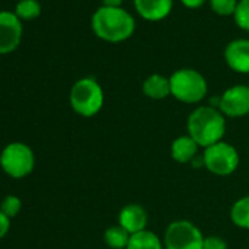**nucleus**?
<instances>
[{
    "mask_svg": "<svg viewBox=\"0 0 249 249\" xmlns=\"http://www.w3.org/2000/svg\"><path fill=\"white\" fill-rule=\"evenodd\" d=\"M198 148L199 145L189 135L179 137L172 142V159L178 163H189L196 157Z\"/></svg>",
    "mask_w": 249,
    "mask_h": 249,
    "instance_id": "nucleus-14",
    "label": "nucleus"
},
{
    "mask_svg": "<svg viewBox=\"0 0 249 249\" xmlns=\"http://www.w3.org/2000/svg\"><path fill=\"white\" fill-rule=\"evenodd\" d=\"M180 3L188 9H198L205 3V0H180Z\"/></svg>",
    "mask_w": 249,
    "mask_h": 249,
    "instance_id": "nucleus-24",
    "label": "nucleus"
},
{
    "mask_svg": "<svg viewBox=\"0 0 249 249\" xmlns=\"http://www.w3.org/2000/svg\"><path fill=\"white\" fill-rule=\"evenodd\" d=\"M239 0H210L211 11L220 17H230L234 15L236 6Z\"/></svg>",
    "mask_w": 249,
    "mask_h": 249,
    "instance_id": "nucleus-20",
    "label": "nucleus"
},
{
    "mask_svg": "<svg viewBox=\"0 0 249 249\" xmlns=\"http://www.w3.org/2000/svg\"><path fill=\"white\" fill-rule=\"evenodd\" d=\"M134 5L142 19L148 22H159L170 15L173 0H134Z\"/></svg>",
    "mask_w": 249,
    "mask_h": 249,
    "instance_id": "nucleus-12",
    "label": "nucleus"
},
{
    "mask_svg": "<svg viewBox=\"0 0 249 249\" xmlns=\"http://www.w3.org/2000/svg\"><path fill=\"white\" fill-rule=\"evenodd\" d=\"M22 24L15 12H0V54L12 53L21 43Z\"/></svg>",
    "mask_w": 249,
    "mask_h": 249,
    "instance_id": "nucleus-9",
    "label": "nucleus"
},
{
    "mask_svg": "<svg viewBox=\"0 0 249 249\" xmlns=\"http://www.w3.org/2000/svg\"><path fill=\"white\" fill-rule=\"evenodd\" d=\"M230 218L236 227L249 230V195L239 198L231 205Z\"/></svg>",
    "mask_w": 249,
    "mask_h": 249,
    "instance_id": "nucleus-17",
    "label": "nucleus"
},
{
    "mask_svg": "<svg viewBox=\"0 0 249 249\" xmlns=\"http://www.w3.org/2000/svg\"><path fill=\"white\" fill-rule=\"evenodd\" d=\"M147 223H148V214L142 205L128 204L119 213V224L129 234H135L142 230H147L145 229Z\"/></svg>",
    "mask_w": 249,
    "mask_h": 249,
    "instance_id": "nucleus-11",
    "label": "nucleus"
},
{
    "mask_svg": "<svg viewBox=\"0 0 249 249\" xmlns=\"http://www.w3.org/2000/svg\"><path fill=\"white\" fill-rule=\"evenodd\" d=\"M202 249H227V243L220 236H207L204 237Z\"/></svg>",
    "mask_w": 249,
    "mask_h": 249,
    "instance_id": "nucleus-22",
    "label": "nucleus"
},
{
    "mask_svg": "<svg viewBox=\"0 0 249 249\" xmlns=\"http://www.w3.org/2000/svg\"><path fill=\"white\" fill-rule=\"evenodd\" d=\"M202 161L210 173L215 176H229L239 166V154L233 145L220 141L205 148Z\"/></svg>",
    "mask_w": 249,
    "mask_h": 249,
    "instance_id": "nucleus-7",
    "label": "nucleus"
},
{
    "mask_svg": "<svg viewBox=\"0 0 249 249\" xmlns=\"http://www.w3.org/2000/svg\"><path fill=\"white\" fill-rule=\"evenodd\" d=\"M9 229H11V218L0 211V239L8 234Z\"/></svg>",
    "mask_w": 249,
    "mask_h": 249,
    "instance_id": "nucleus-23",
    "label": "nucleus"
},
{
    "mask_svg": "<svg viewBox=\"0 0 249 249\" xmlns=\"http://www.w3.org/2000/svg\"><path fill=\"white\" fill-rule=\"evenodd\" d=\"M22 204H21V199L15 195H8L3 201H2V205H0V211L3 214H6L9 218L15 217L19 210H21Z\"/></svg>",
    "mask_w": 249,
    "mask_h": 249,
    "instance_id": "nucleus-21",
    "label": "nucleus"
},
{
    "mask_svg": "<svg viewBox=\"0 0 249 249\" xmlns=\"http://www.w3.org/2000/svg\"><path fill=\"white\" fill-rule=\"evenodd\" d=\"M69 100L75 113L84 117H91L101 110L104 104V92L94 78H82L73 84Z\"/></svg>",
    "mask_w": 249,
    "mask_h": 249,
    "instance_id": "nucleus-4",
    "label": "nucleus"
},
{
    "mask_svg": "<svg viewBox=\"0 0 249 249\" xmlns=\"http://www.w3.org/2000/svg\"><path fill=\"white\" fill-rule=\"evenodd\" d=\"M36 164V157L31 150L24 142H12L3 148L0 154V166L3 172L15 179L28 176Z\"/></svg>",
    "mask_w": 249,
    "mask_h": 249,
    "instance_id": "nucleus-5",
    "label": "nucleus"
},
{
    "mask_svg": "<svg viewBox=\"0 0 249 249\" xmlns=\"http://www.w3.org/2000/svg\"><path fill=\"white\" fill-rule=\"evenodd\" d=\"M224 60L231 71L237 73H249V40H231L224 49Z\"/></svg>",
    "mask_w": 249,
    "mask_h": 249,
    "instance_id": "nucleus-10",
    "label": "nucleus"
},
{
    "mask_svg": "<svg viewBox=\"0 0 249 249\" xmlns=\"http://www.w3.org/2000/svg\"><path fill=\"white\" fill-rule=\"evenodd\" d=\"M226 134L224 114L214 107H196L188 117V135L199 147H211L220 141Z\"/></svg>",
    "mask_w": 249,
    "mask_h": 249,
    "instance_id": "nucleus-2",
    "label": "nucleus"
},
{
    "mask_svg": "<svg viewBox=\"0 0 249 249\" xmlns=\"http://www.w3.org/2000/svg\"><path fill=\"white\" fill-rule=\"evenodd\" d=\"M131 236L132 234H129L120 224H116L104 231V242L111 249H126Z\"/></svg>",
    "mask_w": 249,
    "mask_h": 249,
    "instance_id": "nucleus-16",
    "label": "nucleus"
},
{
    "mask_svg": "<svg viewBox=\"0 0 249 249\" xmlns=\"http://www.w3.org/2000/svg\"><path fill=\"white\" fill-rule=\"evenodd\" d=\"M170 79V89L172 95L186 104L199 103L208 91L207 81L204 75L195 69L183 68L172 73Z\"/></svg>",
    "mask_w": 249,
    "mask_h": 249,
    "instance_id": "nucleus-3",
    "label": "nucleus"
},
{
    "mask_svg": "<svg viewBox=\"0 0 249 249\" xmlns=\"http://www.w3.org/2000/svg\"><path fill=\"white\" fill-rule=\"evenodd\" d=\"M218 110L227 117H242L249 113V85H233L218 98Z\"/></svg>",
    "mask_w": 249,
    "mask_h": 249,
    "instance_id": "nucleus-8",
    "label": "nucleus"
},
{
    "mask_svg": "<svg viewBox=\"0 0 249 249\" xmlns=\"http://www.w3.org/2000/svg\"><path fill=\"white\" fill-rule=\"evenodd\" d=\"M233 19L240 30L249 33V0H239Z\"/></svg>",
    "mask_w": 249,
    "mask_h": 249,
    "instance_id": "nucleus-19",
    "label": "nucleus"
},
{
    "mask_svg": "<svg viewBox=\"0 0 249 249\" xmlns=\"http://www.w3.org/2000/svg\"><path fill=\"white\" fill-rule=\"evenodd\" d=\"M142 92L151 100H164L166 97L172 95L170 89V79L160 73L150 75L142 84Z\"/></svg>",
    "mask_w": 249,
    "mask_h": 249,
    "instance_id": "nucleus-13",
    "label": "nucleus"
},
{
    "mask_svg": "<svg viewBox=\"0 0 249 249\" xmlns=\"http://www.w3.org/2000/svg\"><path fill=\"white\" fill-rule=\"evenodd\" d=\"M123 0H103V6L107 8H122Z\"/></svg>",
    "mask_w": 249,
    "mask_h": 249,
    "instance_id": "nucleus-25",
    "label": "nucleus"
},
{
    "mask_svg": "<svg viewBox=\"0 0 249 249\" xmlns=\"http://www.w3.org/2000/svg\"><path fill=\"white\" fill-rule=\"evenodd\" d=\"M202 231L188 220L172 221L163 237L164 249H202L204 246Z\"/></svg>",
    "mask_w": 249,
    "mask_h": 249,
    "instance_id": "nucleus-6",
    "label": "nucleus"
},
{
    "mask_svg": "<svg viewBox=\"0 0 249 249\" xmlns=\"http://www.w3.org/2000/svg\"><path fill=\"white\" fill-rule=\"evenodd\" d=\"M126 249H164V243L156 233L142 230L131 236Z\"/></svg>",
    "mask_w": 249,
    "mask_h": 249,
    "instance_id": "nucleus-15",
    "label": "nucleus"
},
{
    "mask_svg": "<svg viewBox=\"0 0 249 249\" xmlns=\"http://www.w3.org/2000/svg\"><path fill=\"white\" fill-rule=\"evenodd\" d=\"M41 14V5L37 0H19L15 8V15L21 21H33Z\"/></svg>",
    "mask_w": 249,
    "mask_h": 249,
    "instance_id": "nucleus-18",
    "label": "nucleus"
},
{
    "mask_svg": "<svg viewBox=\"0 0 249 249\" xmlns=\"http://www.w3.org/2000/svg\"><path fill=\"white\" fill-rule=\"evenodd\" d=\"M91 28L100 40L116 44L134 36L137 22L126 9L101 6L92 14Z\"/></svg>",
    "mask_w": 249,
    "mask_h": 249,
    "instance_id": "nucleus-1",
    "label": "nucleus"
}]
</instances>
